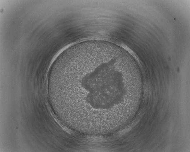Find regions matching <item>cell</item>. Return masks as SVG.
<instances>
[{
	"mask_svg": "<svg viewBox=\"0 0 190 152\" xmlns=\"http://www.w3.org/2000/svg\"><path fill=\"white\" fill-rule=\"evenodd\" d=\"M115 62L101 55L63 59L51 68L56 109L76 131H107L120 122L122 79H113Z\"/></svg>",
	"mask_w": 190,
	"mask_h": 152,
	"instance_id": "6da1fadb",
	"label": "cell"
}]
</instances>
